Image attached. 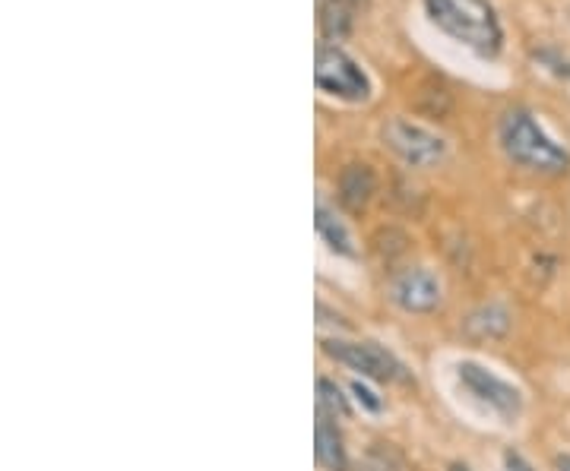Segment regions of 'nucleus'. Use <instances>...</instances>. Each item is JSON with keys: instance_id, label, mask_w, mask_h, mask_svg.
Segmentation results:
<instances>
[{"instance_id": "13", "label": "nucleus", "mask_w": 570, "mask_h": 471, "mask_svg": "<svg viewBox=\"0 0 570 471\" xmlns=\"http://www.w3.org/2000/svg\"><path fill=\"white\" fill-rule=\"evenodd\" d=\"M466 326H469L472 336H482V339L485 336H504L507 326H510V313L498 304H488L482 310H475Z\"/></svg>"}, {"instance_id": "15", "label": "nucleus", "mask_w": 570, "mask_h": 471, "mask_svg": "<svg viewBox=\"0 0 570 471\" xmlns=\"http://www.w3.org/2000/svg\"><path fill=\"white\" fill-rule=\"evenodd\" d=\"M504 471H532V465L517 453V449H507V453H504Z\"/></svg>"}, {"instance_id": "10", "label": "nucleus", "mask_w": 570, "mask_h": 471, "mask_svg": "<svg viewBox=\"0 0 570 471\" xmlns=\"http://www.w3.org/2000/svg\"><path fill=\"white\" fill-rule=\"evenodd\" d=\"M377 178L368 165H346L339 174V200L349 212H361L374 196Z\"/></svg>"}, {"instance_id": "2", "label": "nucleus", "mask_w": 570, "mask_h": 471, "mask_svg": "<svg viewBox=\"0 0 570 471\" xmlns=\"http://www.w3.org/2000/svg\"><path fill=\"white\" fill-rule=\"evenodd\" d=\"M498 140L507 159L526 171L561 174L570 168V155L539 127V121L523 108H510L498 124Z\"/></svg>"}, {"instance_id": "14", "label": "nucleus", "mask_w": 570, "mask_h": 471, "mask_svg": "<svg viewBox=\"0 0 570 471\" xmlns=\"http://www.w3.org/2000/svg\"><path fill=\"white\" fill-rule=\"evenodd\" d=\"M352 396H355V402L361 405V408H365V411H371V415H380V411H384V399H380L377 396V392L374 389H368L365 383H361V380H352Z\"/></svg>"}, {"instance_id": "5", "label": "nucleus", "mask_w": 570, "mask_h": 471, "mask_svg": "<svg viewBox=\"0 0 570 471\" xmlns=\"http://www.w3.org/2000/svg\"><path fill=\"white\" fill-rule=\"evenodd\" d=\"M323 351L336 361L346 364L355 374L377 380V383H415L409 377L406 364L399 361L393 351H387L384 345L377 342H349V339H327L323 342Z\"/></svg>"}, {"instance_id": "17", "label": "nucleus", "mask_w": 570, "mask_h": 471, "mask_svg": "<svg viewBox=\"0 0 570 471\" xmlns=\"http://www.w3.org/2000/svg\"><path fill=\"white\" fill-rule=\"evenodd\" d=\"M450 471H469L466 465H450Z\"/></svg>"}, {"instance_id": "6", "label": "nucleus", "mask_w": 570, "mask_h": 471, "mask_svg": "<svg viewBox=\"0 0 570 471\" xmlns=\"http://www.w3.org/2000/svg\"><path fill=\"white\" fill-rule=\"evenodd\" d=\"M384 143L412 168H434L447 155V143L441 136L422 124L406 121V117H390L384 124Z\"/></svg>"}, {"instance_id": "9", "label": "nucleus", "mask_w": 570, "mask_h": 471, "mask_svg": "<svg viewBox=\"0 0 570 471\" xmlns=\"http://www.w3.org/2000/svg\"><path fill=\"white\" fill-rule=\"evenodd\" d=\"M365 10V0H317V16H320V29L327 38L339 42L355 29L358 13Z\"/></svg>"}, {"instance_id": "11", "label": "nucleus", "mask_w": 570, "mask_h": 471, "mask_svg": "<svg viewBox=\"0 0 570 471\" xmlns=\"http://www.w3.org/2000/svg\"><path fill=\"white\" fill-rule=\"evenodd\" d=\"M314 225H317V234L323 238V244H327L333 253H339V257H355L352 234H349L346 225L336 219V212H330L327 206L320 203L317 212H314Z\"/></svg>"}, {"instance_id": "1", "label": "nucleus", "mask_w": 570, "mask_h": 471, "mask_svg": "<svg viewBox=\"0 0 570 471\" xmlns=\"http://www.w3.org/2000/svg\"><path fill=\"white\" fill-rule=\"evenodd\" d=\"M425 10L437 29H444L475 54L494 57L504 45L501 19L488 0H425Z\"/></svg>"}, {"instance_id": "4", "label": "nucleus", "mask_w": 570, "mask_h": 471, "mask_svg": "<svg viewBox=\"0 0 570 471\" xmlns=\"http://www.w3.org/2000/svg\"><path fill=\"white\" fill-rule=\"evenodd\" d=\"M453 370L460 389L472 402H479L485 411H491V415H498L504 421H517L523 415V392L513 383L501 380L498 374H491L479 361H460Z\"/></svg>"}, {"instance_id": "16", "label": "nucleus", "mask_w": 570, "mask_h": 471, "mask_svg": "<svg viewBox=\"0 0 570 471\" xmlns=\"http://www.w3.org/2000/svg\"><path fill=\"white\" fill-rule=\"evenodd\" d=\"M555 468H558V471H570V456H558Z\"/></svg>"}, {"instance_id": "12", "label": "nucleus", "mask_w": 570, "mask_h": 471, "mask_svg": "<svg viewBox=\"0 0 570 471\" xmlns=\"http://www.w3.org/2000/svg\"><path fill=\"white\" fill-rule=\"evenodd\" d=\"M317 415L323 418H349L352 415V405H349V396H342V386H336L333 380L320 377L317 380Z\"/></svg>"}, {"instance_id": "8", "label": "nucleus", "mask_w": 570, "mask_h": 471, "mask_svg": "<svg viewBox=\"0 0 570 471\" xmlns=\"http://www.w3.org/2000/svg\"><path fill=\"white\" fill-rule=\"evenodd\" d=\"M314 453L320 468L327 471H349V453H346V440H342L339 427L317 415V427H314Z\"/></svg>"}, {"instance_id": "7", "label": "nucleus", "mask_w": 570, "mask_h": 471, "mask_svg": "<svg viewBox=\"0 0 570 471\" xmlns=\"http://www.w3.org/2000/svg\"><path fill=\"white\" fill-rule=\"evenodd\" d=\"M390 298L399 310H406V313H431V310L441 307L444 288H441V279H437L431 269L412 266V269H403L393 279Z\"/></svg>"}, {"instance_id": "3", "label": "nucleus", "mask_w": 570, "mask_h": 471, "mask_svg": "<svg viewBox=\"0 0 570 471\" xmlns=\"http://www.w3.org/2000/svg\"><path fill=\"white\" fill-rule=\"evenodd\" d=\"M314 83L320 92H327L342 102H368L371 98V80L361 70L355 57H349L339 45L323 42L314 54Z\"/></svg>"}]
</instances>
